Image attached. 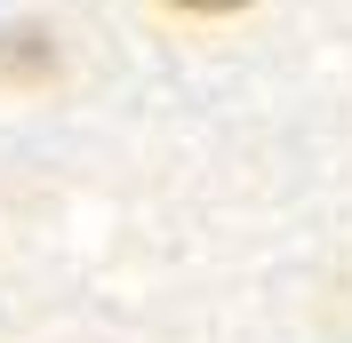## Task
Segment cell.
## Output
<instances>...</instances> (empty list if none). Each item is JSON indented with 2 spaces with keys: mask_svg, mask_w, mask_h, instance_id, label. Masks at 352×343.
Listing matches in <instances>:
<instances>
[{
  "mask_svg": "<svg viewBox=\"0 0 352 343\" xmlns=\"http://www.w3.org/2000/svg\"><path fill=\"white\" fill-rule=\"evenodd\" d=\"M48 72H56L48 32H0V80H48Z\"/></svg>",
  "mask_w": 352,
  "mask_h": 343,
  "instance_id": "1",
  "label": "cell"
},
{
  "mask_svg": "<svg viewBox=\"0 0 352 343\" xmlns=\"http://www.w3.org/2000/svg\"><path fill=\"white\" fill-rule=\"evenodd\" d=\"M168 8H184V16H232V8H248V0H168Z\"/></svg>",
  "mask_w": 352,
  "mask_h": 343,
  "instance_id": "2",
  "label": "cell"
}]
</instances>
